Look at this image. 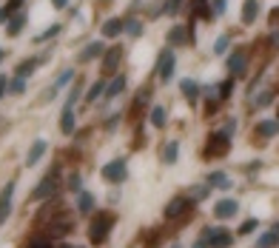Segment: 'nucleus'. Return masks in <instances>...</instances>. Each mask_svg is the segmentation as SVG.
<instances>
[{
    "label": "nucleus",
    "mask_w": 279,
    "mask_h": 248,
    "mask_svg": "<svg viewBox=\"0 0 279 248\" xmlns=\"http://www.w3.org/2000/svg\"><path fill=\"white\" fill-rule=\"evenodd\" d=\"M117 217L111 211H100V217H94L91 228H88V240H91V245H100V242L108 240V234H111V228H114Z\"/></svg>",
    "instance_id": "obj_1"
},
{
    "label": "nucleus",
    "mask_w": 279,
    "mask_h": 248,
    "mask_svg": "<svg viewBox=\"0 0 279 248\" xmlns=\"http://www.w3.org/2000/svg\"><path fill=\"white\" fill-rule=\"evenodd\" d=\"M174 69H177V54H174L171 49L160 51V57H157V77L163 83H168L174 77Z\"/></svg>",
    "instance_id": "obj_2"
},
{
    "label": "nucleus",
    "mask_w": 279,
    "mask_h": 248,
    "mask_svg": "<svg viewBox=\"0 0 279 248\" xmlns=\"http://www.w3.org/2000/svg\"><path fill=\"white\" fill-rule=\"evenodd\" d=\"M205 237H208V248H231L234 245V234L225 231V228H205Z\"/></svg>",
    "instance_id": "obj_3"
},
{
    "label": "nucleus",
    "mask_w": 279,
    "mask_h": 248,
    "mask_svg": "<svg viewBox=\"0 0 279 248\" xmlns=\"http://www.w3.org/2000/svg\"><path fill=\"white\" fill-rule=\"evenodd\" d=\"M126 177H129L126 160H111L106 168H103V180H108V182H122Z\"/></svg>",
    "instance_id": "obj_4"
},
{
    "label": "nucleus",
    "mask_w": 279,
    "mask_h": 248,
    "mask_svg": "<svg viewBox=\"0 0 279 248\" xmlns=\"http://www.w3.org/2000/svg\"><path fill=\"white\" fill-rule=\"evenodd\" d=\"M54 185H57V166H54V171H49L43 180L37 182V189L32 191V200H46L54 191Z\"/></svg>",
    "instance_id": "obj_5"
},
{
    "label": "nucleus",
    "mask_w": 279,
    "mask_h": 248,
    "mask_svg": "<svg viewBox=\"0 0 279 248\" xmlns=\"http://www.w3.org/2000/svg\"><path fill=\"white\" fill-rule=\"evenodd\" d=\"M12 203H15V182H6L0 189V223H6V217L12 214Z\"/></svg>",
    "instance_id": "obj_6"
},
{
    "label": "nucleus",
    "mask_w": 279,
    "mask_h": 248,
    "mask_svg": "<svg viewBox=\"0 0 279 248\" xmlns=\"http://www.w3.org/2000/svg\"><path fill=\"white\" fill-rule=\"evenodd\" d=\"M236 214H239V203L231 200V197L220 200V203L214 205V217H220V220H231V217H236Z\"/></svg>",
    "instance_id": "obj_7"
},
{
    "label": "nucleus",
    "mask_w": 279,
    "mask_h": 248,
    "mask_svg": "<svg viewBox=\"0 0 279 248\" xmlns=\"http://www.w3.org/2000/svg\"><path fill=\"white\" fill-rule=\"evenodd\" d=\"M228 143H231V137H225L222 132L211 134V137H208V154H214V157L228 154Z\"/></svg>",
    "instance_id": "obj_8"
},
{
    "label": "nucleus",
    "mask_w": 279,
    "mask_h": 248,
    "mask_svg": "<svg viewBox=\"0 0 279 248\" xmlns=\"http://www.w3.org/2000/svg\"><path fill=\"white\" fill-rule=\"evenodd\" d=\"M188 205H191V200H188V197H174L171 203L165 205V220H179L182 214L188 211Z\"/></svg>",
    "instance_id": "obj_9"
},
{
    "label": "nucleus",
    "mask_w": 279,
    "mask_h": 248,
    "mask_svg": "<svg viewBox=\"0 0 279 248\" xmlns=\"http://www.w3.org/2000/svg\"><path fill=\"white\" fill-rule=\"evenodd\" d=\"M100 54H106V46H103V40H91V43L86 46V49L80 51V63H91V60H97Z\"/></svg>",
    "instance_id": "obj_10"
},
{
    "label": "nucleus",
    "mask_w": 279,
    "mask_h": 248,
    "mask_svg": "<svg viewBox=\"0 0 279 248\" xmlns=\"http://www.w3.org/2000/svg\"><path fill=\"white\" fill-rule=\"evenodd\" d=\"M120 60H122V49H120V46H114V49H108V51H106V57H103L100 69H103L106 74H111L117 66H120Z\"/></svg>",
    "instance_id": "obj_11"
},
{
    "label": "nucleus",
    "mask_w": 279,
    "mask_h": 248,
    "mask_svg": "<svg viewBox=\"0 0 279 248\" xmlns=\"http://www.w3.org/2000/svg\"><path fill=\"white\" fill-rule=\"evenodd\" d=\"M46 151H49V143H46V140H37V143H35V146H32L29 148V154H26V166H37V163H40V160H43V154Z\"/></svg>",
    "instance_id": "obj_12"
},
{
    "label": "nucleus",
    "mask_w": 279,
    "mask_h": 248,
    "mask_svg": "<svg viewBox=\"0 0 279 248\" xmlns=\"http://www.w3.org/2000/svg\"><path fill=\"white\" fill-rule=\"evenodd\" d=\"M245 66H248V54H245L242 49L234 51V54L228 57V72H231V74H242Z\"/></svg>",
    "instance_id": "obj_13"
},
{
    "label": "nucleus",
    "mask_w": 279,
    "mask_h": 248,
    "mask_svg": "<svg viewBox=\"0 0 279 248\" xmlns=\"http://www.w3.org/2000/svg\"><path fill=\"white\" fill-rule=\"evenodd\" d=\"M259 17V0H245V9H242V23L245 26H254Z\"/></svg>",
    "instance_id": "obj_14"
},
{
    "label": "nucleus",
    "mask_w": 279,
    "mask_h": 248,
    "mask_svg": "<svg viewBox=\"0 0 279 248\" xmlns=\"http://www.w3.org/2000/svg\"><path fill=\"white\" fill-rule=\"evenodd\" d=\"M100 32H103V37H120L122 35V17H108Z\"/></svg>",
    "instance_id": "obj_15"
},
{
    "label": "nucleus",
    "mask_w": 279,
    "mask_h": 248,
    "mask_svg": "<svg viewBox=\"0 0 279 248\" xmlns=\"http://www.w3.org/2000/svg\"><path fill=\"white\" fill-rule=\"evenodd\" d=\"M122 88H126V74H117L114 80L106 86V95L103 97H106V100H114L117 95H122Z\"/></svg>",
    "instance_id": "obj_16"
},
{
    "label": "nucleus",
    "mask_w": 279,
    "mask_h": 248,
    "mask_svg": "<svg viewBox=\"0 0 279 248\" xmlns=\"http://www.w3.org/2000/svg\"><path fill=\"white\" fill-rule=\"evenodd\" d=\"M74 123H77V120H74V109H72V106H66L63 117H60V132H63V134H74Z\"/></svg>",
    "instance_id": "obj_17"
},
{
    "label": "nucleus",
    "mask_w": 279,
    "mask_h": 248,
    "mask_svg": "<svg viewBox=\"0 0 279 248\" xmlns=\"http://www.w3.org/2000/svg\"><path fill=\"white\" fill-rule=\"evenodd\" d=\"M185 32L188 29H182V26H174V29L168 32V43H171V46H185L188 40H194V37L185 35Z\"/></svg>",
    "instance_id": "obj_18"
},
{
    "label": "nucleus",
    "mask_w": 279,
    "mask_h": 248,
    "mask_svg": "<svg viewBox=\"0 0 279 248\" xmlns=\"http://www.w3.org/2000/svg\"><path fill=\"white\" fill-rule=\"evenodd\" d=\"M122 32H129V37L143 35V20L140 17H122Z\"/></svg>",
    "instance_id": "obj_19"
},
{
    "label": "nucleus",
    "mask_w": 279,
    "mask_h": 248,
    "mask_svg": "<svg viewBox=\"0 0 279 248\" xmlns=\"http://www.w3.org/2000/svg\"><path fill=\"white\" fill-rule=\"evenodd\" d=\"M106 86H108V83L103 80V77L97 83H91V88L86 91V103H97V100H100V97L106 95Z\"/></svg>",
    "instance_id": "obj_20"
},
{
    "label": "nucleus",
    "mask_w": 279,
    "mask_h": 248,
    "mask_svg": "<svg viewBox=\"0 0 279 248\" xmlns=\"http://www.w3.org/2000/svg\"><path fill=\"white\" fill-rule=\"evenodd\" d=\"M279 245V228H273V231H265L262 237L257 240V248H276Z\"/></svg>",
    "instance_id": "obj_21"
},
{
    "label": "nucleus",
    "mask_w": 279,
    "mask_h": 248,
    "mask_svg": "<svg viewBox=\"0 0 279 248\" xmlns=\"http://www.w3.org/2000/svg\"><path fill=\"white\" fill-rule=\"evenodd\" d=\"M77 211L80 214H91L94 211V197L88 194V191H80L77 194Z\"/></svg>",
    "instance_id": "obj_22"
},
{
    "label": "nucleus",
    "mask_w": 279,
    "mask_h": 248,
    "mask_svg": "<svg viewBox=\"0 0 279 248\" xmlns=\"http://www.w3.org/2000/svg\"><path fill=\"white\" fill-rule=\"evenodd\" d=\"M43 60H46V57H37V60H23L20 66H17L15 77H23V80H26V74H32L37 66H40V63H43Z\"/></svg>",
    "instance_id": "obj_23"
},
{
    "label": "nucleus",
    "mask_w": 279,
    "mask_h": 248,
    "mask_svg": "<svg viewBox=\"0 0 279 248\" xmlns=\"http://www.w3.org/2000/svg\"><path fill=\"white\" fill-rule=\"evenodd\" d=\"M182 95L194 103L197 97H200V83L194 80V77H185V80H182Z\"/></svg>",
    "instance_id": "obj_24"
},
{
    "label": "nucleus",
    "mask_w": 279,
    "mask_h": 248,
    "mask_svg": "<svg viewBox=\"0 0 279 248\" xmlns=\"http://www.w3.org/2000/svg\"><path fill=\"white\" fill-rule=\"evenodd\" d=\"M208 185H216V189H231V180L225 171H211L208 174Z\"/></svg>",
    "instance_id": "obj_25"
},
{
    "label": "nucleus",
    "mask_w": 279,
    "mask_h": 248,
    "mask_svg": "<svg viewBox=\"0 0 279 248\" xmlns=\"http://www.w3.org/2000/svg\"><path fill=\"white\" fill-rule=\"evenodd\" d=\"M257 134H262V137H273V134H279V123L276 120H262V123L257 126Z\"/></svg>",
    "instance_id": "obj_26"
},
{
    "label": "nucleus",
    "mask_w": 279,
    "mask_h": 248,
    "mask_svg": "<svg viewBox=\"0 0 279 248\" xmlns=\"http://www.w3.org/2000/svg\"><path fill=\"white\" fill-rule=\"evenodd\" d=\"M26 26V15H17V17H12V20L6 23V35L9 37H15V35H20V29Z\"/></svg>",
    "instance_id": "obj_27"
},
{
    "label": "nucleus",
    "mask_w": 279,
    "mask_h": 248,
    "mask_svg": "<svg viewBox=\"0 0 279 248\" xmlns=\"http://www.w3.org/2000/svg\"><path fill=\"white\" fill-rule=\"evenodd\" d=\"M151 126H154V129H163L165 126V109L163 106H154V109H151Z\"/></svg>",
    "instance_id": "obj_28"
},
{
    "label": "nucleus",
    "mask_w": 279,
    "mask_h": 248,
    "mask_svg": "<svg viewBox=\"0 0 279 248\" xmlns=\"http://www.w3.org/2000/svg\"><path fill=\"white\" fill-rule=\"evenodd\" d=\"M60 32H63V26H60V23H54V26H49V29H46L43 35H37V37H35V43H43V40H51V37H57Z\"/></svg>",
    "instance_id": "obj_29"
},
{
    "label": "nucleus",
    "mask_w": 279,
    "mask_h": 248,
    "mask_svg": "<svg viewBox=\"0 0 279 248\" xmlns=\"http://www.w3.org/2000/svg\"><path fill=\"white\" fill-rule=\"evenodd\" d=\"M177 154H179V143H165V151H163L165 163H177Z\"/></svg>",
    "instance_id": "obj_30"
},
{
    "label": "nucleus",
    "mask_w": 279,
    "mask_h": 248,
    "mask_svg": "<svg viewBox=\"0 0 279 248\" xmlns=\"http://www.w3.org/2000/svg\"><path fill=\"white\" fill-rule=\"evenodd\" d=\"M231 46V35H222L214 40V54H225V49Z\"/></svg>",
    "instance_id": "obj_31"
},
{
    "label": "nucleus",
    "mask_w": 279,
    "mask_h": 248,
    "mask_svg": "<svg viewBox=\"0 0 279 248\" xmlns=\"http://www.w3.org/2000/svg\"><path fill=\"white\" fill-rule=\"evenodd\" d=\"M72 80H74V72H72V69H66V72L60 74L57 80H54V88H57V91H60V88H66V86H69V83H72Z\"/></svg>",
    "instance_id": "obj_32"
},
{
    "label": "nucleus",
    "mask_w": 279,
    "mask_h": 248,
    "mask_svg": "<svg viewBox=\"0 0 279 248\" xmlns=\"http://www.w3.org/2000/svg\"><path fill=\"white\" fill-rule=\"evenodd\" d=\"M236 129H239V120H236V117H228V120H225V126H222V134H225V137H234Z\"/></svg>",
    "instance_id": "obj_33"
},
{
    "label": "nucleus",
    "mask_w": 279,
    "mask_h": 248,
    "mask_svg": "<svg viewBox=\"0 0 279 248\" xmlns=\"http://www.w3.org/2000/svg\"><path fill=\"white\" fill-rule=\"evenodd\" d=\"M179 6H182V0H165V3H163V12H165V15H177Z\"/></svg>",
    "instance_id": "obj_34"
},
{
    "label": "nucleus",
    "mask_w": 279,
    "mask_h": 248,
    "mask_svg": "<svg viewBox=\"0 0 279 248\" xmlns=\"http://www.w3.org/2000/svg\"><path fill=\"white\" fill-rule=\"evenodd\" d=\"M69 191H74V194H80V191H83V177H80V174L69 177Z\"/></svg>",
    "instance_id": "obj_35"
},
{
    "label": "nucleus",
    "mask_w": 279,
    "mask_h": 248,
    "mask_svg": "<svg viewBox=\"0 0 279 248\" xmlns=\"http://www.w3.org/2000/svg\"><path fill=\"white\" fill-rule=\"evenodd\" d=\"M234 80H236V77H228V80L222 83V88H220V100H228V97H231V88H234Z\"/></svg>",
    "instance_id": "obj_36"
},
{
    "label": "nucleus",
    "mask_w": 279,
    "mask_h": 248,
    "mask_svg": "<svg viewBox=\"0 0 279 248\" xmlns=\"http://www.w3.org/2000/svg\"><path fill=\"white\" fill-rule=\"evenodd\" d=\"M211 15H214V17L225 15V0H211Z\"/></svg>",
    "instance_id": "obj_37"
},
{
    "label": "nucleus",
    "mask_w": 279,
    "mask_h": 248,
    "mask_svg": "<svg viewBox=\"0 0 279 248\" xmlns=\"http://www.w3.org/2000/svg\"><path fill=\"white\" fill-rule=\"evenodd\" d=\"M9 95H23V77L9 80Z\"/></svg>",
    "instance_id": "obj_38"
},
{
    "label": "nucleus",
    "mask_w": 279,
    "mask_h": 248,
    "mask_svg": "<svg viewBox=\"0 0 279 248\" xmlns=\"http://www.w3.org/2000/svg\"><path fill=\"white\" fill-rule=\"evenodd\" d=\"M208 197V189L205 185H197V189H191V200H205Z\"/></svg>",
    "instance_id": "obj_39"
},
{
    "label": "nucleus",
    "mask_w": 279,
    "mask_h": 248,
    "mask_svg": "<svg viewBox=\"0 0 279 248\" xmlns=\"http://www.w3.org/2000/svg\"><path fill=\"white\" fill-rule=\"evenodd\" d=\"M257 228V220H248V223H242V228H239V234H251Z\"/></svg>",
    "instance_id": "obj_40"
},
{
    "label": "nucleus",
    "mask_w": 279,
    "mask_h": 248,
    "mask_svg": "<svg viewBox=\"0 0 279 248\" xmlns=\"http://www.w3.org/2000/svg\"><path fill=\"white\" fill-rule=\"evenodd\" d=\"M6 91H9V77L6 74H0V97L6 95Z\"/></svg>",
    "instance_id": "obj_41"
},
{
    "label": "nucleus",
    "mask_w": 279,
    "mask_h": 248,
    "mask_svg": "<svg viewBox=\"0 0 279 248\" xmlns=\"http://www.w3.org/2000/svg\"><path fill=\"white\" fill-rule=\"evenodd\" d=\"M254 103H257V106H268V103H271V95L265 91V95H259V97H257V100H254Z\"/></svg>",
    "instance_id": "obj_42"
},
{
    "label": "nucleus",
    "mask_w": 279,
    "mask_h": 248,
    "mask_svg": "<svg viewBox=\"0 0 279 248\" xmlns=\"http://www.w3.org/2000/svg\"><path fill=\"white\" fill-rule=\"evenodd\" d=\"M29 248H51V242H49V240H35Z\"/></svg>",
    "instance_id": "obj_43"
},
{
    "label": "nucleus",
    "mask_w": 279,
    "mask_h": 248,
    "mask_svg": "<svg viewBox=\"0 0 279 248\" xmlns=\"http://www.w3.org/2000/svg\"><path fill=\"white\" fill-rule=\"evenodd\" d=\"M51 6H54V9H66V6H69V0H51Z\"/></svg>",
    "instance_id": "obj_44"
},
{
    "label": "nucleus",
    "mask_w": 279,
    "mask_h": 248,
    "mask_svg": "<svg viewBox=\"0 0 279 248\" xmlns=\"http://www.w3.org/2000/svg\"><path fill=\"white\" fill-rule=\"evenodd\" d=\"M194 248H208V242H205V240H200V242H194Z\"/></svg>",
    "instance_id": "obj_45"
},
{
    "label": "nucleus",
    "mask_w": 279,
    "mask_h": 248,
    "mask_svg": "<svg viewBox=\"0 0 279 248\" xmlns=\"http://www.w3.org/2000/svg\"><path fill=\"white\" fill-rule=\"evenodd\" d=\"M0 63H3V49H0Z\"/></svg>",
    "instance_id": "obj_46"
}]
</instances>
